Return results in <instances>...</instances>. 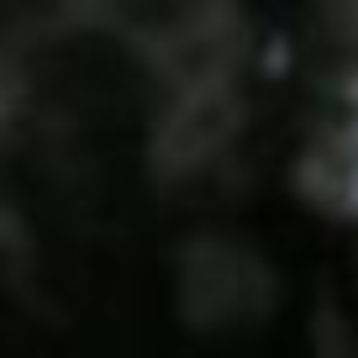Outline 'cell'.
I'll list each match as a JSON object with an SVG mask.
<instances>
[{
	"mask_svg": "<svg viewBox=\"0 0 358 358\" xmlns=\"http://www.w3.org/2000/svg\"><path fill=\"white\" fill-rule=\"evenodd\" d=\"M353 179H358V95H353Z\"/></svg>",
	"mask_w": 358,
	"mask_h": 358,
	"instance_id": "1",
	"label": "cell"
}]
</instances>
